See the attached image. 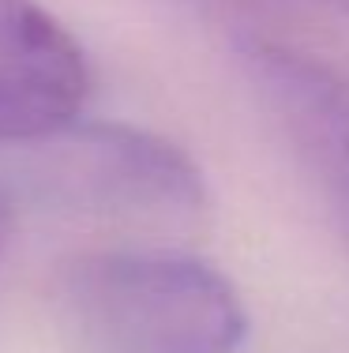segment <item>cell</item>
Listing matches in <instances>:
<instances>
[{
    "label": "cell",
    "mask_w": 349,
    "mask_h": 353,
    "mask_svg": "<svg viewBox=\"0 0 349 353\" xmlns=\"http://www.w3.org/2000/svg\"><path fill=\"white\" fill-rule=\"evenodd\" d=\"M68 323L102 353H237L248 312L214 263L173 248H90L61 267Z\"/></svg>",
    "instance_id": "1"
},
{
    "label": "cell",
    "mask_w": 349,
    "mask_h": 353,
    "mask_svg": "<svg viewBox=\"0 0 349 353\" xmlns=\"http://www.w3.org/2000/svg\"><path fill=\"white\" fill-rule=\"evenodd\" d=\"M90 98V64L41 0H0V143L61 139Z\"/></svg>",
    "instance_id": "2"
},
{
    "label": "cell",
    "mask_w": 349,
    "mask_h": 353,
    "mask_svg": "<svg viewBox=\"0 0 349 353\" xmlns=\"http://www.w3.org/2000/svg\"><path fill=\"white\" fill-rule=\"evenodd\" d=\"M68 176L87 203L151 222H188L207 207L192 154L131 124H72Z\"/></svg>",
    "instance_id": "3"
},
{
    "label": "cell",
    "mask_w": 349,
    "mask_h": 353,
    "mask_svg": "<svg viewBox=\"0 0 349 353\" xmlns=\"http://www.w3.org/2000/svg\"><path fill=\"white\" fill-rule=\"evenodd\" d=\"M252 79L349 199V75L274 41L244 49Z\"/></svg>",
    "instance_id": "4"
},
{
    "label": "cell",
    "mask_w": 349,
    "mask_h": 353,
    "mask_svg": "<svg viewBox=\"0 0 349 353\" xmlns=\"http://www.w3.org/2000/svg\"><path fill=\"white\" fill-rule=\"evenodd\" d=\"M327 4H335V8H342V12L349 15V0H327Z\"/></svg>",
    "instance_id": "5"
},
{
    "label": "cell",
    "mask_w": 349,
    "mask_h": 353,
    "mask_svg": "<svg viewBox=\"0 0 349 353\" xmlns=\"http://www.w3.org/2000/svg\"><path fill=\"white\" fill-rule=\"evenodd\" d=\"M0 248H4V225H0Z\"/></svg>",
    "instance_id": "6"
}]
</instances>
